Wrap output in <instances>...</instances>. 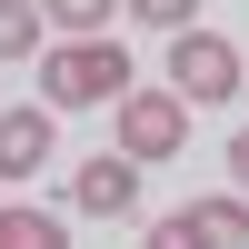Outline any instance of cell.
<instances>
[{
    "instance_id": "cell-1",
    "label": "cell",
    "mask_w": 249,
    "mask_h": 249,
    "mask_svg": "<svg viewBox=\"0 0 249 249\" xmlns=\"http://www.w3.org/2000/svg\"><path fill=\"white\" fill-rule=\"evenodd\" d=\"M40 90L60 110H90V100H130V50L120 40H60L40 60Z\"/></svg>"
},
{
    "instance_id": "cell-2",
    "label": "cell",
    "mask_w": 249,
    "mask_h": 249,
    "mask_svg": "<svg viewBox=\"0 0 249 249\" xmlns=\"http://www.w3.org/2000/svg\"><path fill=\"white\" fill-rule=\"evenodd\" d=\"M190 150V100L179 90H130L120 100V160H179Z\"/></svg>"
},
{
    "instance_id": "cell-3",
    "label": "cell",
    "mask_w": 249,
    "mask_h": 249,
    "mask_svg": "<svg viewBox=\"0 0 249 249\" xmlns=\"http://www.w3.org/2000/svg\"><path fill=\"white\" fill-rule=\"evenodd\" d=\"M170 90H179V100H230V90H239V50H230L219 30H179V40H170Z\"/></svg>"
},
{
    "instance_id": "cell-4",
    "label": "cell",
    "mask_w": 249,
    "mask_h": 249,
    "mask_svg": "<svg viewBox=\"0 0 249 249\" xmlns=\"http://www.w3.org/2000/svg\"><path fill=\"white\" fill-rule=\"evenodd\" d=\"M70 210L80 219H130L140 210V160H80V170H70Z\"/></svg>"
},
{
    "instance_id": "cell-5",
    "label": "cell",
    "mask_w": 249,
    "mask_h": 249,
    "mask_svg": "<svg viewBox=\"0 0 249 249\" xmlns=\"http://www.w3.org/2000/svg\"><path fill=\"white\" fill-rule=\"evenodd\" d=\"M50 170V110H0V179Z\"/></svg>"
},
{
    "instance_id": "cell-6",
    "label": "cell",
    "mask_w": 249,
    "mask_h": 249,
    "mask_svg": "<svg viewBox=\"0 0 249 249\" xmlns=\"http://www.w3.org/2000/svg\"><path fill=\"white\" fill-rule=\"evenodd\" d=\"M190 230H199V249H249V199H199Z\"/></svg>"
},
{
    "instance_id": "cell-7",
    "label": "cell",
    "mask_w": 249,
    "mask_h": 249,
    "mask_svg": "<svg viewBox=\"0 0 249 249\" xmlns=\"http://www.w3.org/2000/svg\"><path fill=\"white\" fill-rule=\"evenodd\" d=\"M120 10H130V0H40V20H60L70 40H110Z\"/></svg>"
},
{
    "instance_id": "cell-8",
    "label": "cell",
    "mask_w": 249,
    "mask_h": 249,
    "mask_svg": "<svg viewBox=\"0 0 249 249\" xmlns=\"http://www.w3.org/2000/svg\"><path fill=\"white\" fill-rule=\"evenodd\" d=\"M0 249H70V230L50 210H0Z\"/></svg>"
},
{
    "instance_id": "cell-9",
    "label": "cell",
    "mask_w": 249,
    "mask_h": 249,
    "mask_svg": "<svg viewBox=\"0 0 249 249\" xmlns=\"http://www.w3.org/2000/svg\"><path fill=\"white\" fill-rule=\"evenodd\" d=\"M30 50H40V10L0 0V60H30Z\"/></svg>"
},
{
    "instance_id": "cell-10",
    "label": "cell",
    "mask_w": 249,
    "mask_h": 249,
    "mask_svg": "<svg viewBox=\"0 0 249 249\" xmlns=\"http://www.w3.org/2000/svg\"><path fill=\"white\" fill-rule=\"evenodd\" d=\"M190 10H199V0H130V20H150V30H170V40L190 30Z\"/></svg>"
},
{
    "instance_id": "cell-11",
    "label": "cell",
    "mask_w": 249,
    "mask_h": 249,
    "mask_svg": "<svg viewBox=\"0 0 249 249\" xmlns=\"http://www.w3.org/2000/svg\"><path fill=\"white\" fill-rule=\"evenodd\" d=\"M140 249H199V230H190V210H170V219H150V239Z\"/></svg>"
},
{
    "instance_id": "cell-12",
    "label": "cell",
    "mask_w": 249,
    "mask_h": 249,
    "mask_svg": "<svg viewBox=\"0 0 249 249\" xmlns=\"http://www.w3.org/2000/svg\"><path fill=\"white\" fill-rule=\"evenodd\" d=\"M230 179H239V199H249V130L230 140Z\"/></svg>"
}]
</instances>
